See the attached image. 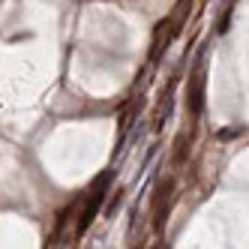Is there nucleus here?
<instances>
[{
    "mask_svg": "<svg viewBox=\"0 0 249 249\" xmlns=\"http://www.w3.org/2000/svg\"><path fill=\"white\" fill-rule=\"evenodd\" d=\"M228 3H231V6H234V0H228Z\"/></svg>",
    "mask_w": 249,
    "mask_h": 249,
    "instance_id": "nucleus-9",
    "label": "nucleus"
},
{
    "mask_svg": "<svg viewBox=\"0 0 249 249\" xmlns=\"http://www.w3.org/2000/svg\"><path fill=\"white\" fill-rule=\"evenodd\" d=\"M114 183V171L111 168H105L96 180H93V186H90V192H87V198H84V207H81V216H78V225H75V237H84L87 234V228L93 225V219H96V213L102 210V204H105V192H108V186Z\"/></svg>",
    "mask_w": 249,
    "mask_h": 249,
    "instance_id": "nucleus-1",
    "label": "nucleus"
},
{
    "mask_svg": "<svg viewBox=\"0 0 249 249\" xmlns=\"http://www.w3.org/2000/svg\"><path fill=\"white\" fill-rule=\"evenodd\" d=\"M204 84H207L204 69L195 66L192 72H189V84H186V108H189L192 120H198L201 111H204Z\"/></svg>",
    "mask_w": 249,
    "mask_h": 249,
    "instance_id": "nucleus-2",
    "label": "nucleus"
},
{
    "mask_svg": "<svg viewBox=\"0 0 249 249\" xmlns=\"http://www.w3.org/2000/svg\"><path fill=\"white\" fill-rule=\"evenodd\" d=\"M123 201H126V189H123V186H117V189L111 192V204L105 207V213H108V216H114V213L120 210V204H123Z\"/></svg>",
    "mask_w": 249,
    "mask_h": 249,
    "instance_id": "nucleus-5",
    "label": "nucleus"
},
{
    "mask_svg": "<svg viewBox=\"0 0 249 249\" xmlns=\"http://www.w3.org/2000/svg\"><path fill=\"white\" fill-rule=\"evenodd\" d=\"M240 132H243V129H225L222 138H234V135H240Z\"/></svg>",
    "mask_w": 249,
    "mask_h": 249,
    "instance_id": "nucleus-8",
    "label": "nucleus"
},
{
    "mask_svg": "<svg viewBox=\"0 0 249 249\" xmlns=\"http://www.w3.org/2000/svg\"><path fill=\"white\" fill-rule=\"evenodd\" d=\"M231 15H234V6L225 3V12L219 15V21H216V33L222 36V33H228V24H231Z\"/></svg>",
    "mask_w": 249,
    "mask_h": 249,
    "instance_id": "nucleus-6",
    "label": "nucleus"
},
{
    "mask_svg": "<svg viewBox=\"0 0 249 249\" xmlns=\"http://www.w3.org/2000/svg\"><path fill=\"white\" fill-rule=\"evenodd\" d=\"M174 195V177H162V180L156 183V189H153V198H150V204L153 207H159L162 201H168Z\"/></svg>",
    "mask_w": 249,
    "mask_h": 249,
    "instance_id": "nucleus-4",
    "label": "nucleus"
},
{
    "mask_svg": "<svg viewBox=\"0 0 249 249\" xmlns=\"http://www.w3.org/2000/svg\"><path fill=\"white\" fill-rule=\"evenodd\" d=\"M189 159V135L186 132H180L177 135V141H174V153H171V165L174 168H180L183 162Z\"/></svg>",
    "mask_w": 249,
    "mask_h": 249,
    "instance_id": "nucleus-3",
    "label": "nucleus"
},
{
    "mask_svg": "<svg viewBox=\"0 0 249 249\" xmlns=\"http://www.w3.org/2000/svg\"><path fill=\"white\" fill-rule=\"evenodd\" d=\"M69 213H72V207H63V210L57 213V222H54V234H60V228L66 225V219H69Z\"/></svg>",
    "mask_w": 249,
    "mask_h": 249,
    "instance_id": "nucleus-7",
    "label": "nucleus"
}]
</instances>
